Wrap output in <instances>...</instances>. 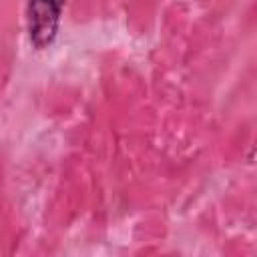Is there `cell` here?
<instances>
[{
	"label": "cell",
	"instance_id": "cell-1",
	"mask_svg": "<svg viewBox=\"0 0 257 257\" xmlns=\"http://www.w3.org/2000/svg\"><path fill=\"white\" fill-rule=\"evenodd\" d=\"M62 6H64V0H28L26 26H28V36L34 48L42 50L54 42Z\"/></svg>",
	"mask_w": 257,
	"mask_h": 257
}]
</instances>
